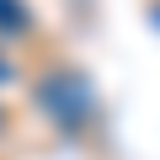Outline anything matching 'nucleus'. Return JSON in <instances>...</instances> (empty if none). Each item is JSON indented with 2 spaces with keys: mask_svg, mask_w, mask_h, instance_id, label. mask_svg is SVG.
Masks as SVG:
<instances>
[{
  "mask_svg": "<svg viewBox=\"0 0 160 160\" xmlns=\"http://www.w3.org/2000/svg\"><path fill=\"white\" fill-rule=\"evenodd\" d=\"M43 112L59 118L64 128H80V123L96 112V96H91V86H86L75 69H59V75L43 80Z\"/></svg>",
  "mask_w": 160,
  "mask_h": 160,
  "instance_id": "f257e3e1",
  "label": "nucleus"
},
{
  "mask_svg": "<svg viewBox=\"0 0 160 160\" xmlns=\"http://www.w3.org/2000/svg\"><path fill=\"white\" fill-rule=\"evenodd\" d=\"M155 22H160V6H155Z\"/></svg>",
  "mask_w": 160,
  "mask_h": 160,
  "instance_id": "7ed1b4c3",
  "label": "nucleus"
},
{
  "mask_svg": "<svg viewBox=\"0 0 160 160\" xmlns=\"http://www.w3.org/2000/svg\"><path fill=\"white\" fill-rule=\"evenodd\" d=\"M27 6L22 0H0V38H11V32H27Z\"/></svg>",
  "mask_w": 160,
  "mask_h": 160,
  "instance_id": "f03ea898",
  "label": "nucleus"
}]
</instances>
